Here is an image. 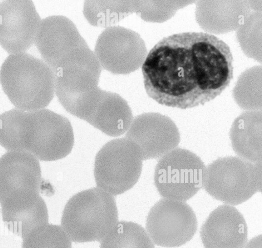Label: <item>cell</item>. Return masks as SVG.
<instances>
[{
    "label": "cell",
    "mask_w": 262,
    "mask_h": 248,
    "mask_svg": "<svg viewBox=\"0 0 262 248\" xmlns=\"http://www.w3.org/2000/svg\"><path fill=\"white\" fill-rule=\"evenodd\" d=\"M42 183L40 164L32 154L11 151L0 157L1 206L37 196Z\"/></svg>",
    "instance_id": "11"
},
{
    "label": "cell",
    "mask_w": 262,
    "mask_h": 248,
    "mask_svg": "<svg viewBox=\"0 0 262 248\" xmlns=\"http://www.w3.org/2000/svg\"><path fill=\"white\" fill-rule=\"evenodd\" d=\"M102 67L87 46L77 48L60 61L55 73V93L69 113L87 121L103 90L98 86Z\"/></svg>",
    "instance_id": "3"
},
{
    "label": "cell",
    "mask_w": 262,
    "mask_h": 248,
    "mask_svg": "<svg viewBox=\"0 0 262 248\" xmlns=\"http://www.w3.org/2000/svg\"><path fill=\"white\" fill-rule=\"evenodd\" d=\"M74 143L71 123L64 116L47 109L14 111L9 127L12 151H27L41 161H51L68 156Z\"/></svg>",
    "instance_id": "2"
},
{
    "label": "cell",
    "mask_w": 262,
    "mask_h": 248,
    "mask_svg": "<svg viewBox=\"0 0 262 248\" xmlns=\"http://www.w3.org/2000/svg\"><path fill=\"white\" fill-rule=\"evenodd\" d=\"M142 161L138 148L130 140H111L96 156L94 173L97 185L112 195L123 193L138 182Z\"/></svg>",
    "instance_id": "7"
},
{
    "label": "cell",
    "mask_w": 262,
    "mask_h": 248,
    "mask_svg": "<svg viewBox=\"0 0 262 248\" xmlns=\"http://www.w3.org/2000/svg\"><path fill=\"white\" fill-rule=\"evenodd\" d=\"M229 46L215 36L188 32L163 38L142 65L148 95L159 104L186 109L221 94L233 78Z\"/></svg>",
    "instance_id": "1"
},
{
    "label": "cell",
    "mask_w": 262,
    "mask_h": 248,
    "mask_svg": "<svg viewBox=\"0 0 262 248\" xmlns=\"http://www.w3.org/2000/svg\"><path fill=\"white\" fill-rule=\"evenodd\" d=\"M133 116L127 102L118 93L104 90L86 121L106 135L117 137L129 129Z\"/></svg>",
    "instance_id": "16"
},
{
    "label": "cell",
    "mask_w": 262,
    "mask_h": 248,
    "mask_svg": "<svg viewBox=\"0 0 262 248\" xmlns=\"http://www.w3.org/2000/svg\"><path fill=\"white\" fill-rule=\"evenodd\" d=\"M205 167L195 154L176 147L158 161L154 172L155 186L163 198L185 202L203 186Z\"/></svg>",
    "instance_id": "8"
},
{
    "label": "cell",
    "mask_w": 262,
    "mask_h": 248,
    "mask_svg": "<svg viewBox=\"0 0 262 248\" xmlns=\"http://www.w3.org/2000/svg\"><path fill=\"white\" fill-rule=\"evenodd\" d=\"M41 21L30 0L0 3V45L8 53H25L34 43Z\"/></svg>",
    "instance_id": "13"
},
{
    "label": "cell",
    "mask_w": 262,
    "mask_h": 248,
    "mask_svg": "<svg viewBox=\"0 0 262 248\" xmlns=\"http://www.w3.org/2000/svg\"><path fill=\"white\" fill-rule=\"evenodd\" d=\"M0 82L5 93L18 109H43L55 94V73L43 60L27 53L11 54L2 64Z\"/></svg>",
    "instance_id": "4"
},
{
    "label": "cell",
    "mask_w": 262,
    "mask_h": 248,
    "mask_svg": "<svg viewBox=\"0 0 262 248\" xmlns=\"http://www.w3.org/2000/svg\"><path fill=\"white\" fill-rule=\"evenodd\" d=\"M261 163L235 156L219 158L205 167L203 186L215 199L237 205L261 191Z\"/></svg>",
    "instance_id": "6"
},
{
    "label": "cell",
    "mask_w": 262,
    "mask_h": 248,
    "mask_svg": "<svg viewBox=\"0 0 262 248\" xmlns=\"http://www.w3.org/2000/svg\"><path fill=\"white\" fill-rule=\"evenodd\" d=\"M118 221L115 197L95 187L69 199L62 212L61 225L71 241L86 242L101 240Z\"/></svg>",
    "instance_id": "5"
},
{
    "label": "cell",
    "mask_w": 262,
    "mask_h": 248,
    "mask_svg": "<svg viewBox=\"0 0 262 248\" xmlns=\"http://www.w3.org/2000/svg\"><path fill=\"white\" fill-rule=\"evenodd\" d=\"M100 248H155L146 231L138 224L117 222L101 240Z\"/></svg>",
    "instance_id": "19"
},
{
    "label": "cell",
    "mask_w": 262,
    "mask_h": 248,
    "mask_svg": "<svg viewBox=\"0 0 262 248\" xmlns=\"http://www.w3.org/2000/svg\"><path fill=\"white\" fill-rule=\"evenodd\" d=\"M34 43L43 60L54 72L69 53L88 45L74 22L63 15H52L41 19Z\"/></svg>",
    "instance_id": "14"
},
{
    "label": "cell",
    "mask_w": 262,
    "mask_h": 248,
    "mask_svg": "<svg viewBox=\"0 0 262 248\" xmlns=\"http://www.w3.org/2000/svg\"><path fill=\"white\" fill-rule=\"evenodd\" d=\"M198 227L196 215L185 202L163 198L150 209L146 229L158 246L174 247L191 239Z\"/></svg>",
    "instance_id": "9"
},
{
    "label": "cell",
    "mask_w": 262,
    "mask_h": 248,
    "mask_svg": "<svg viewBox=\"0 0 262 248\" xmlns=\"http://www.w3.org/2000/svg\"><path fill=\"white\" fill-rule=\"evenodd\" d=\"M230 138L238 157L252 163H261V112L247 111L235 118L230 129Z\"/></svg>",
    "instance_id": "17"
},
{
    "label": "cell",
    "mask_w": 262,
    "mask_h": 248,
    "mask_svg": "<svg viewBox=\"0 0 262 248\" xmlns=\"http://www.w3.org/2000/svg\"><path fill=\"white\" fill-rule=\"evenodd\" d=\"M22 248H72V243L61 226L47 224L25 236Z\"/></svg>",
    "instance_id": "20"
},
{
    "label": "cell",
    "mask_w": 262,
    "mask_h": 248,
    "mask_svg": "<svg viewBox=\"0 0 262 248\" xmlns=\"http://www.w3.org/2000/svg\"><path fill=\"white\" fill-rule=\"evenodd\" d=\"M200 235L205 248H245L248 229L242 213L233 206L225 204L211 212Z\"/></svg>",
    "instance_id": "15"
},
{
    "label": "cell",
    "mask_w": 262,
    "mask_h": 248,
    "mask_svg": "<svg viewBox=\"0 0 262 248\" xmlns=\"http://www.w3.org/2000/svg\"><path fill=\"white\" fill-rule=\"evenodd\" d=\"M94 53L102 68L114 74L126 75L142 66L147 49L138 33L114 26L106 28L99 35Z\"/></svg>",
    "instance_id": "10"
},
{
    "label": "cell",
    "mask_w": 262,
    "mask_h": 248,
    "mask_svg": "<svg viewBox=\"0 0 262 248\" xmlns=\"http://www.w3.org/2000/svg\"><path fill=\"white\" fill-rule=\"evenodd\" d=\"M132 13L133 1H85L83 9L91 25L105 28L114 26Z\"/></svg>",
    "instance_id": "18"
},
{
    "label": "cell",
    "mask_w": 262,
    "mask_h": 248,
    "mask_svg": "<svg viewBox=\"0 0 262 248\" xmlns=\"http://www.w3.org/2000/svg\"><path fill=\"white\" fill-rule=\"evenodd\" d=\"M126 138L136 145L143 160L161 158L176 148L180 142V132L173 121L155 112L136 116Z\"/></svg>",
    "instance_id": "12"
},
{
    "label": "cell",
    "mask_w": 262,
    "mask_h": 248,
    "mask_svg": "<svg viewBox=\"0 0 262 248\" xmlns=\"http://www.w3.org/2000/svg\"><path fill=\"white\" fill-rule=\"evenodd\" d=\"M245 248H261V235H259L252 238L246 245Z\"/></svg>",
    "instance_id": "21"
}]
</instances>
